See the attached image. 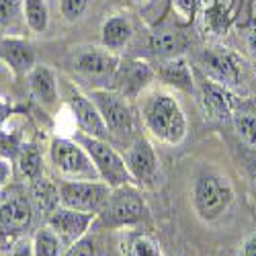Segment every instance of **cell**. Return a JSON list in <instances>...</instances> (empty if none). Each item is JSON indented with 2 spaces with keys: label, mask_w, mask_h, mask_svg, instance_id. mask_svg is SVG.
Listing matches in <instances>:
<instances>
[{
  "label": "cell",
  "mask_w": 256,
  "mask_h": 256,
  "mask_svg": "<svg viewBox=\"0 0 256 256\" xmlns=\"http://www.w3.org/2000/svg\"><path fill=\"white\" fill-rule=\"evenodd\" d=\"M140 117L144 130L152 140L178 146L186 138V115L178 98L164 90H150L140 96Z\"/></svg>",
  "instance_id": "obj_1"
},
{
  "label": "cell",
  "mask_w": 256,
  "mask_h": 256,
  "mask_svg": "<svg viewBox=\"0 0 256 256\" xmlns=\"http://www.w3.org/2000/svg\"><path fill=\"white\" fill-rule=\"evenodd\" d=\"M146 211L148 207H146V201L140 193L138 184L115 186L111 188V195L106 199L102 211L96 216L94 226L111 228V230L130 228L144 220Z\"/></svg>",
  "instance_id": "obj_2"
},
{
  "label": "cell",
  "mask_w": 256,
  "mask_h": 256,
  "mask_svg": "<svg viewBox=\"0 0 256 256\" xmlns=\"http://www.w3.org/2000/svg\"><path fill=\"white\" fill-rule=\"evenodd\" d=\"M234 203V186L228 176L218 172H205L195 180L193 205L199 220L211 224L220 220Z\"/></svg>",
  "instance_id": "obj_3"
},
{
  "label": "cell",
  "mask_w": 256,
  "mask_h": 256,
  "mask_svg": "<svg viewBox=\"0 0 256 256\" xmlns=\"http://www.w3.org/2000/svg\"><path fill=\"white\" fill-rule=\"evenodd\" d=\"M74 140L88 152L102 182H106L111 188L123 186V184H136L132 174H130V168H127L125 158L106 140L92 138V136H86L82 132H76Z\"/></svg>",
  "instance_id": "obj_4"
},
{
  "label": "cell",
  "mask_w": 256,
  "mask_h": 256,
  "mask_svg": "<svg viewBox=\"0 0 256 256\" xmlns=\"http://www.w3.org/2000/svg\"><path fill=\"white\" fill-rule=\"evenodd\" d=\"M50 160L68 180H100L88 152L74 138H54L50 144Z\"/></svg>",
  "instance_id": "obj_5"
},
{
  "label": "cell",
  "mask_w": 256,
  "mask_h": 256,
  "mask_svg": "<svg viewBox=\"0 0 256 256\" xmlns=\"http://www.w3.org/2000/svg\"><path fill=\"white\" fill-rule=\"evenodd\" d=\"M88 96L96 104L109 136L125 138L134 132L136 119H134V109L130 104V98H125L115 88H92Z\"/></svg>",
  "instance_id": "obj_6"
},
{
  "label": "cell",
  "mask_w": 256,
  "mask_h": 256,
  "mask_svg": "<svg viewBox=\"0 0 256 256\" xmlns=\"http://www.w3.org/2000/svg\"><path fill=\"white\" fill-rule=\"evenodd\" d=\"M58 195L62 207L98 216L111 195V186L102 180H62Z\"/></svg>",
  "instance_id": "obj_7"
},
{
  "label": "cell",
  "mask_w": 256,
  "mask_h": 256,
  "mask_svg": "<svg viewBox=\"0 0 256 256\" xmlns=\"http://www.w3.org/2000/svg\"><path fill=\"white\" fill-rule=\"evenodd\" d=\"M121 64L119 54L106 50L104 46H82L72 56V68L76 74L90 82H113Z\"/></svg>",
  "instance_id": "obj_8"
},
{
  "label": "cell",
  "mask_w": 256,
  "mask_h": 256,
  "mask_svg": "<svg viewBox=\"0 0 256 256\" xmlns=\"http://www.w3.org/2000/svg\"><path fill=\"white\" fill-rule=\"evenodd\" d=\"M125 162L138 186H154L160 176V160L150 140L138 138L127 148Z\"/></svg>",
  "instance_id": "obj_9"
},
{
  "label": "cell",
  "mask_w": 256,
  "mask_h": 256,
  "mask_svg": "<svg viewBox=\"0 0 256 256\" xmlns=\"http://www.w3.org/2000/svg\"><path fill=\"white\" fill-rule=\"evenodd\" d=\"M201 68L209 76V80L224 84L232 88L240 82L242 68H240V56L234 54L230 48L224 46H213L207 48L201 54Z\"/></svg>",
  "instance_id": "obj_10"
},
{
  "label": "cell",
  "mask_w": 256,
  "mask_h": 256,
  "mask_svg": "<svg viewBox=\"0 0 256 256\" xmlns=\"http://www.w3.org/2000/svg\"><path fill=\"white\" fill-rule=\"evenodd\" d=\"M66 100L70 106V113L78 125V130L86 136L92 138H100L106 140L109 132H106V125L96 109V104L92 102V98L88 96V92H82L80 88H76L74 84H68L66 88Z\"/></svg>",
  "instance_id": "obj_11"
},
{
  "label": "cell",
  "mask_w": 256,
  "mask_h": 256,
  "mask_svg": "<svg viewBox=\"0 0 256 256\" xmlns=\"http://www.w3.org/2000/svg\"><path fill=\"white\" fill-rule=\"evenodd\" d=\"M154 78H156V68L150 66L146 60H121L113 86L125 98L136 100L150 86V82Z\"/></svg>",
  "instance_id": "obj_12"
},
{
  "label": "cell",
  "mask_w": 256,
  "mask_h": 256,
  "mask_svg": "<svg viewBox=\"0 0 256 256\" xmlns=\"http://www.w3.org/2000/svg\"><path fill=\"white\" fill-rule=\"evenodd\" d=\"M94 222H96L94 213L76 211V209H68L62 205L56 211H52L48 218V226L62 238L64 246H70L78 242L80 238H84L88 234L90 226H94Z\"/></svg>",
  "instance_id": "obj_13"
},
{
  "label": "cell",
  "mask_w": 256,
  "mask_h": 256,
  "mask_svg": "<svg viewBox=\"0 0 256 256\" xmlns=\"http://www.w3.org/2000/svg\"><path fill=\"white\" fill-rule=\"evenodd\" d=\"M201 104L205 117L213 121H232L234 119V109H236V96H234L232 88L218 84L213 80L203 82L201 86Z\"/></svg>",
  "instance_id": "obj_14"
},
{
  "label": "cell",
  "mask_w": 256,
  "mask_h": 256,
  "mask_svg": "<svg viewBox=\"0 0 256 256\" xmlns=\"http://www.w3.org/2000/svg\"><path fill=\"white\" fill-rule=\"evenodd\" d=\"M199 14L201 27L207 35H226L236 20V0H203Z\"/></svg>",
  "instance_id": "obj_15"
},
{
  "label": "cell",
  "mask_w": 256,
  "mask_h": 256,
  "mask_svg": "<svg viewBox=\"0 0 256 256\" xmlns=\"http://www.w3.org/2000/svg\"><path fill=\"white\" fill-rule=\"evenodd\" d=\"M0 58L18 76H27L37 66V56L33 46L25 37H18V35H6L0 39Z\"/></svg>",
  "instance_id": "obj_16"
},
{
  "label": "cell",
  "mask_w": 256,
  "mask_h": 256,
  "mask_svg": "<svg viewBox=\"0 0 256 256\" xmlns=\"http://www.w3.org/2000/svg\"><path fill=\"white\" fill-rule=\"evenodd\" d=\"M29 92L31 96L44 106V109H54L60 102V88H58V76L50 66L37 64V66L27 74Z\"/></svg>",
  "instance_id": "obj_17"
},
{
  "label": "cell",
  "mask_w": 256,
  "mask_h": 256,
  "mask_svg": "<svg viewBox=\"0 0 256 256\" xmlns=\"http://www.w3.org/2000/svg\"><path fill=\"white\" fill-rule=\"evenodd\" d=\"M134 33L136 29H134L130 14H125V12L109 14L102 20V27H100V46L119 54L121 50L130 46V41L134 39Z\"/></svg>",
  "instance_id": "obj_18"
},
{
  "label": "cell",
  "mask_w": 256,
  "mask_h": 256,
  "mask_svg": "<svg viewBox=\"0 0 256 256\" xmlns=\"http://www.w3.org/2000/svg\"><path fill=\"white\" fill-rule=\"evenodd\" d=\"M156 76L166 84V86L178 88L182 92H193V88H195L193 72H190L188 62L182 56L160 60L158 66H156Z\"/></svg>",
  "instance_id": "obj_19"
},
{
  "label": "cell",
  "mask_w": 256,
  "mask_h": 256,
  "mask_svg": "<svg viewBox=\"0 0 256 256\" xmlns=\"http://www.w3.org/2000/svg\"><path fill=\"white\" fill-rule=\"evenodd\" d=\"M148 46L150 52L158 58V60H168V58H178L184 54L186 50V39L182 33H178L172 27H154L148 39Z\"/></svg>",
  "instance_id": "obj_20"
},
{
  "label": "cell",
  "mask_w": 256,
  "mask_h": 256,
  "mask_svg": "<svg viewBox=\"0 0 256 256\" xmlns=\"http://www.w3.org/2000/svg\"><path fill=\"white\" fill-rule=\"evenodd\" d=\"M33 207L25 197H12L0 205V228L6 232H23L31 226Z\"/></svg>",
  "instance_id": "obj_21"
},
{
  "label": "cell",
  "mask_w": 256,
  "mask_h": 256,
  "mask_svg": "<svg viewBox=\"0 0 256 256\" xmlns=\"http://www.w3.org/2000/svg\"><path fill=\"white\" fill-rule=\"evenodd\" d=\"M23 20L31 33L41 35L50 27L48 0H23Z\"/></svg>",
  "instance_id": "obj_22"
},
{
  "label": "cell",
  "mask_w": 256,
  "mask_h": 256,
  "mask_svg": "<svg viewBox=\"0 0 256 256\" xmlns=\"http://www.w3.org/2000/svg\"><path fill=\"white\" fill-rule=\"evenodd\" d=\"M64 242L58 234L48 226L41 228L33 238V256H62Z\"/></svg>",
  "instance_id": "obj_23"
},
{
  "label": "cell",
  "mask_w": 256,
  "mask_h": 256,
  "mask_svg": "<svg viewBox=\"0 0 256 256\" xmlns=\"http://www.w3.org/2000/svg\"><path fill=\"white\" fill-rule=\"evenodd\" d=\"M41 154L35 146H25L23 152L18 156V166H20V172H23L31 182H39L44 180L41 178V172H44V166H41Z\"/></svg>",
  "instance_id": "obj_24"
},
{
  "label": "cell",
  "mask_w": 256,
  "mask_h": 256,
  "mask_svg": "<svg viewBox=\"0 0 256 256\" xmlns=\"http://www.w3.org/2000/svg\"><path fill=\"white\" fill-rule=\"evenodd\" d=\"M123 250L125 256H162L158 244L150 236H144V234H136V236L127 238Z\"/></svg>",
  "instance_id": "obj_25"
},
{
  "label": "cell",
  "mask_w": 256,
  "mask_h": 256,
  "mask_svg": "<svg viewBox=\"0 0 256 256\" xmlns=\"http://www.w3.org/2000/svg\"><path fill=\"white\" fill-rule=\"evenodd\" d=\"M234 125L242 138V142L250 148H256V117L250 113H234Z\"/></svg>",
  "instance_id": "obj_26"
},
{
  "label": "cell",
  "mask_w": 256,
  "mask_h": 256,
  "mask_svg": "<svg viewBox=\"0 0 256 256\" xmlns=\"http://www.w3.org/2000/svg\"><path fill=\"white\" fill-rule=\"evenodd\" d=\"M23 18V0H0V27H12Z\"/></svg>",
  "instance_id": "obj_27"
},
{
  "label": "cell",
  "mask_w": 256,
  "mask_h": 256,
  "mask_svg": "<svg viewBox=\"0 0 256 256\" xmlns=\"http://www.w3.org/2000/svg\"><path fill=\"white\" fill-rule=\"evenodd\" d=\"M203 0H172V10L178 16V23L186 25L190 23L201 10Z\"/></svg>",
  "instance_id": "obj_28"
},
{
  "label": "cell",
  "mask_w": 256,
  "mask_h": 256,
  "mask_svg": "<svg viewBox=\"0 0 256 256\" xmlns=\"http://www.w3.org/2000/svg\"><path fill=\"white\" fill-rule=\"evenodd\" d=\"M88 4H90V0H60V12L64 20L76 23L88 10Z\"/></svg>",
  "instance_id": "obj_29"
},
{
  "label": "cell",
  "mask_w": 256,
  "mask_h": 256,
  "mask_svg": "<svg viewBox=\"0 0 256 256\" xmlns=\"http://www.w3.org/2000/svg\"><path fill=\"white\" fill-rule=\"evenodd\" d=\"M23 152V146H20V140L16 134H6V132H0V156L14 160L20 156Z\"/></svg>",
  "instance_id": "obj_30"
},
{
  "label": "cell",
  "mask_w": 256,
  "mask_h": 256,
  "mask_svg": "<svg viewBox=\"0 0 256 256\" xmlns=\"http://www.w3.org/2000/svg\"><path fill=\"white\" fill-rule=\"evenodd\" d=\"M62 256H98V242L90 236H84L78 242L70 244Z\"/></svg>",
  "instance_id": "obj_31"
},
{
  "label": "cell",
  "mask_w": 256,
  "mask_h": 256,
  "mask_svg": "<svg viewBox=\"0 0 256 256\" xmlns=\"http://www.w3.org/2000/svg\"><path fill=\"white\" fill-rule=\"evenodd\" d=\"M242 162H244V168L248 176L252 178V182L256 184V148H246V150L242 152Z\"/></svg>",
  "instance_id": "obj_32"
},
{
  "label": "cell",
  "mask_w": 256,
  "mask_h": 256,
  "mask_svg": "<svg viewBox=\"0 0 256 256\" xmlns=\"http://www.w3.org/2000/svg\"><path fill=\"white\" fill-rule=\"evenodd\" d=\"M12 178V164L8 158H2L0 156V190H2Z\"/></svg>",
  "instance_id": "obj_33"
},
{
  "label": "cell",
  "mask_w": 256,
  "mask_h": 256,
  "mask_svg": "<svg viewBox=\"0 0 256 256\" xmlns=\"http://www.w3.org/2000/svg\"><path fill=\"white\" fill-rule=\"evenodd\" d=\"M10 256H33V242H29V240H18V242L12 246Z\"/></svg>",
  "instance_id": "obj_34"
},
{
  "label": "cell",
  "mask_w": 256,
  "mask_h": 256,
  "mask_svg": "<svg viewBox=\"0 0 256 256\" xmlns=\"http://www.w3.org/2000/svg\"><path fill=\"white\" fill-rule=\"evenodd\" d=\"M240 256H256V234H252V236H248L244 240Z\"/></svg>",
  "instance_id": "obj_35"
},
{
  "label": "cell",
  "mask_w": 256,
  "mask_h": 256,
  "mask_svg": "<svg viewBox=\"0 0 256 256\" xmlns=\"http://www.w3.org/2000/svg\"><path fill=\"white\" fill-rule=\"evenodd\" d=\"M12 106L8 104V102H4V100H0V127H2L4 123H6V119L12 115Z\"/></svg>",
  "instance_id": "obj_36"
},
{
  "label": "cell",
  "mask_w": 256,
  "mask_h": 256,
  "mask_svg": "<svg viewBox=\"0 0 256 256\" xmlns=\"http://www.w3.org/2000/svg\"><path fill=\"white\" fill-rule=\"evenodd\" d=\"M250 50H252V58H254V64H256V29L250 35Z\"/></svg>",
  "instance_id": "obj_37"
},
{
  "label": "cell",
  "mask_w": 256,
  "mask_h": 256,
  "mask_svg": "<svg viewBox=\"0 0 256 256\" xmlns=\"http://www.w3.org/2000/svg\"><path fill=\"white\" fill-rule=\"evenodd\" d=\"M132 4H138V6H146V4H150L152 0H130Z\"/></svg>",
  "instance_id": "obj_38"
}]
</instances>
